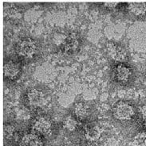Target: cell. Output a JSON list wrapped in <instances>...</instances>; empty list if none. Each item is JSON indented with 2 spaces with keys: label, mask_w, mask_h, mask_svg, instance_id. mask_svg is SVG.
<instances>
[{
  "label": "cell",
  "mask_w": 146,
  "mask_h": 146,
  "mask_svg": "<svg viewBox=\"0 0 146 146\" xmlns=\"http://www.w3.org/2000/svg\"><path fill=\"white\" fill-rule=\"evenodd\" d=\"M73 112L75 116L78 119H85L88 117L89 113V108L86 103L84 102H77L75 104L73 108Z\"/></svg>",
  "instance_id": "cell-11"
},
{
  "label": "cell",
  "mask_w": 146,
  "mask_h": 146,
  "mask_svg": "<svg viewBox=\"0 0 146 146\" xmlns=\"http://www.w3.org/2000/svg\"><path fill=\"white\" fill-rule=\"evenodd\" d=\"M145 82H146V77H145Z\"/></svg>",
  "instance_id": "cell-21"
},
{
  "label": "cell",
  "mask_w": 146,
  "mask_h": 146,
  "mask_svg": "<svg viewBox=\"0 0 146 146\" xmlns=\"http://www.w3.org/2000/svg\"><path fill=\"white\" fill-rule=\"evenodd\" d=\"M131 76V70L124 64H120L114 69V78L120 84L128 82Z\"/></svg>",
  "instance_id": "cell-8"
},
{
  "label": "cell",
  "mask_w": 146,
  "mask_h": 146,
  "mask_svg": "<svg viewBox=\"0 0 146 146\" xmlns=\"http://www.w3.org/2000/svg\"><path fill=\"white\" fill-rule=\"evenodd\" d=\"M67 34H65L63 33H56L54 34V37H53V42L56 45L62 47V45L64 43V41L66 40Z\"/></svg>",
  "instance_id": "cell-15"
},
{
  "label": "cell",
  "mask_w": 146,
  "mask_h": 146,
  "mask_svg": "<svg viewBox=\"0 0 146 146\" xmlns=\"http://www.w3.org/2000/svg\"><path fill=\"white\" fill-rule=\"evenodd\" d=\"M102 136V130L97 125H89L85 129V137L89 141H97Z\"/></svg>",
  "instance_id": "cell-10"
},
{
  "label": "cell",
  "mask_w": 146,
  "mask_h": 146,
  "mask_svg": "<svg viewBox=\"0 0 146 146\" xmlns=\"http://www.w3.org/2000/svg\"><path fill=\"white\" fill-rule=\"evenodd\" d=\"M68 146H76V145H68Z\"/></svg>",
  "instance_id": "cell-20"
},
{
  "label": "cell",
  "mask_w": 146,
  "mask_h": 146,
  "mask_svg": "<svg viewBox=\"0 0 146 146\" xmlns=\"http://www.w3.org/2000/svg\"><path fill=\"white\" fill-rule=\"evenodd\" d=\"M63 125H64V127L66 128L67 130L73 131L74 129H77L79 123H78V121L75 117H72V116H68L64 120Z\"/></svg>",
  "instance_id": "cell-13"
},
{
  "label": "cell",
  "mask_w": 146,
  "mask_h": 146,
  "mask_svg": "<svg viewBox=\"0 0 146 146\" xmlns=\"http://www.w3.org/2000/svg\"><path fill=\"white\" fill-rule=\"evenodd\" d=\"M131 146H146V133H138L133 138Z\"/></svg>",
  "instance_id": "cell-14"
},
{
  "label": "cell",
  "mask_w": 146,
  "mask_h": 146,
  "mask_svg": "<svg viewBox=\"0 0 146 146\" xmlns=\"http://www.w3.org/2000/svg\"><path fill=\"white\" fill-rule=\"evenodd\" d=\"M21 68L18 64L13 60L6 61L3 66V73L5 78L10 80H16L20 75Z\"/></svg>",
  "instance_id": "cell-6"
},
{
  "label": "cell",
  "mask_w": 146,
  "mask_h": 146,
  "mask_svg": "<svg viewBox=\"0 0 146 146\" xmlns=\"http://www.w3.org/2000/svg\"><path fill=\"white\" fill-rule=\"evenodd\" d=\"M80 45V38L76 33L67 34L66 40L62 45V50L65 54L70 55L77 51Z\"/></svg>",
  "instance_id": "cell-5"
},
{
  "label": "cell",
  "mask_w": 146,
  "mask_h": 146,
  "mask_svg": "<svg viewBox=\"0 0 146 146\" xmlns=\"http://www.w3.org/2000/svg\"><path fill=\"white\" fill-rule=\"evenodd\" d=\"M34 130L41 135H49L52 132V123L46 117L38 118L34 124Z\"/></svg>",
  "instance_id": "cell-7"
},
{
  "label": "cell",
  "mask_w": 146,
  "mask_h": 146,
  "mask_svg": "<svg viewBox=\"0 0 146 146\" xmlns=\"http://www.w3.org/2000/svg\"><path fill=\"white\" fill-rule=\"evenodd\" d=\"M114 116L120 121L131 120L134 116L135 110L133 106L128 102H120L114 108Z\"/></svg>",
  "instance_id": "cell-3"
},
{
  "label": "cell",
  "mask_w": 146,
  "mask_h": 146,
  "mask_svg": "<svg viewBox=\"0 0 146 146\" xmlns=\"http://www.w3.org/2000/svg\"><path fill=\"white\" fill-rule=\"evenodd\" d=\"M13 131H14V129L11 126H8V127L6 126L4 129V135H5V137H7V135L11 136L13 133Z\"/></svg>",
  "instance_id": "cell-16"
},
{
  "label": "cell",
  "mask_w": 146,
  "mask_h": 146,
  "mask_svg": "<svg viewBox=\"0 0 146 146\" xmlns=\"http://www.w3.org/2000/svg\"><path fill=\"white\" fill-rule=\"evenodd\" d=\"M129 11L136 16H141L146 13V3H129L127 4Z\"/></svg>",
  "instance_id": "cell-12"
},
{
  "label": "cell",
  "mask_w": 146,
  "mask_h": 146,
  "mask_svg": "<svg viewBox=\"0 0 146 146\" xmlns=\"http://www.w3.org/2000/svg\"><path fill=\"white\" fill-rule=\"evenodd\" d=\"M103 5L106 6V7L112 9V8L117 7V6H118V3H105Z\"/></svg>",
  "instance_id": "cell-17"
},
{
  "label": "cell",
  "mask_w": 146,
  "mask_h": 146,
  "mask_svg": "<svg viewBox=\"0 0 146 146\" xmlns=\"http://www.w3.org/2000/svg\"><path fill=\"white\" fill-rule=\"evenodd\" d=\"M145 126L146 128V120H145Z\"/></svg>",
  "instance_id": "cell-19"
},
{
  "label": "cell",
  "mask_w": 146,
  "mask_h": 146,
  "mask_svg": "<svg viewBox=\"0 0 146 146\" xmlns=\"http://www.w3.org/2000/svg\"><path fill=\"white\" fill-rule=\"evenodd\" d=\"M26 100L30 106L40 107L46 102V95L39 88H31L26 93Z\"/></svg>",
  "instance_id": "cell-2"
},
{
  "label": "cell",
  "mask_w": 146,
  "mask_h": 146,
  "mask_svg": "<svg viewBox=\"0 0 146 146\" xmlns=\"http://www.w3.org/2000/svg\"><path fill=\"white\" fill-rule=\"evenodd\" d=\"M22 146H43V142L36 133H26L21 140Z\"/></svg>",
  "instance_id": "cell-9"
},
{
  "label": "cell",
  "mask_w": 146,
  "mask_h": 146,
  "mask_svg": "<svg viewBox=\"0 0 146 146\" xmlns=\"http://www.w3.org/2000/svg\"><path fill=\"white\" fill-rule=\"evenodd\" d=\"M16 51L20 56L30 58L38 52V44L32 38L25 37L21 39L17 43Z\"/></svg>",
  "instance_id": "cell-1"
},
{
  "label": "cell",
  "mask_w": 146,
  "mask_h": 146,
  "mask_svg": "<svg viewBox=\"0 0 146 146\" xmlns=\"http://www.w3.org/2000/svg\"><path fill=\"white\" fill-rule=\"evenodd\" d=\"M140 112H141V114L142 117L146 120V106H143L140 108Z\"/></svg>",
  "instance_id": "cell-18"
},
{
  "label": "cell",
  "mask_w": 146,
  "mask_h": 146,
  "mask_svg": "<svg viewBox=\"0 0 146 146\" xmlns=\"http://www.w3.org/2000/svg\"><path fill=\"white\" fill-rule=\"evenodd\" d=\"M107 52L113 60L124 62L127 60V52L123 46L116 42H109L107 44Z\"/></svg>",
  "instance_id": "cell-4"
}]
</instances>
